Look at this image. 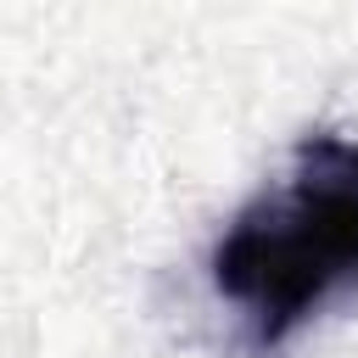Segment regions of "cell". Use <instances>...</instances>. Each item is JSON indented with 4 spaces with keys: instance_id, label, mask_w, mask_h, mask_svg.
Wrapping results in <instances>:
<instances>
[{
    "instance_id": "6da1fadb",
    "label": "cell",
    "mask_w": 358,
    "mask_h": 358,
    "mask_svg": "<svg viewBox=\"0 0 358 358\" xmlns=\"http://www.w3.org/2000/svg\"><path fill=\"white\" fill-rule=\"evenodd\" d=\"M213 291L241 313L257 347L291 341L341 291L358 285V140L308 134L291 168L263 185L207 257Z\"/></svg>"
}]
</instances>
